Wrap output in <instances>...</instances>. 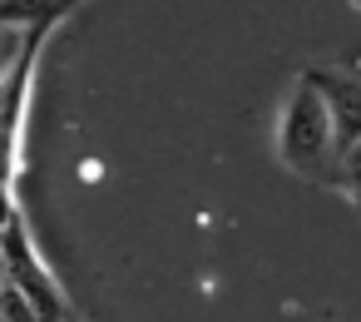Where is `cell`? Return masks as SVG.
Segmentation results:
<instances>
[{
    "label": "cell",
    "mask_w": 361,
    "mask_h": 322,
    "mask_svg": "<svg viewBox=\"0 0 361 322\" xmlns=\"http://www.w3.org/2000/svg\"><path fill=\"white\" fill-rule=\"evenodd\" d=\"M11 282V263H6V248H0V287Z\"/></svg>",
    "instance_id": "7a4b0ae2"
},
{
    "label": "cell",
    "mask_w": 361,
    "mask_h": 322,
    "mask_svg": "<svg viewBox=\"0 0 361 322\" xmlns=\"http://www.w3.org/2000/svg\"><path fill=\"white\" fill-rule=\"evenodd\" d=\"M11 223H16V208H11V189L0 184V233H6Z\"/></svg>",
    "instance_id": "6da1fadb"
}]
</instances>
